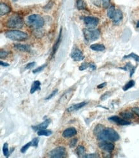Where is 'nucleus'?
Returning a JSON list of instances; mask_svg holds the SVG:
<instances>
[{"label": "nucleus", "mask_w": 139, "mask_h": 158, "mask_svg": "<svg viewBox=\"0 0 139 158\" xmlns=\"http://www.w3.org/2000/svg\"><path fill=\"white\" fill-rule=\"evenodd\" d=\"M137 27L139 28V21L137 22Z\"/></svg>", "instance_id": "49530a36"}, {"label": "nucleus", "mask_w": 139, "mask_h": 158, "mask_svg": "<svg viewBox=\"0 0 139 158\" xmlns=\"http://www.w3.org/2000/svg\"><path fill=\"white\" fill-rule=\"evenodd\" d=\"M115 8L114 6V5H111L108 7V9L107 10V16H108V18L112 19L113 18V17L114 16V14L115 12Z\"/></svg>", "instance_id": "b1692460"}, {"label": "nucleus", "mask_w": 139, "mask_h": 158, "mask_svg": "<svg viewBox=\"0 0 139 158\" xmlns=\"http://www.w3.org/2000/svg\"><path fill=\"white\" fill-rule=\"evenodd\" d=\"M108 120L121 125H128L131 124V122L129 121H128V120H126V119H122V118L117 116H112L109 117Z\"/></svg>", "instance_id": "9b49d317"}, {"label": "nucleus", "mask_w": 139, "mask_h": 158, "mask_svg": "<svg viewBox=\"0 0 139 158\" xmlns=\"http://www.w3.org/2000/svg\"><path fill=\"white\" fill-rule=\"evenodd\" d=\"M76 134H77L76 129L73 127H71L67 128L63 131L62 136L63 138H69L74 136Z\"/></svg>", "instance_id": "f8f14e48"}, {"label": "nucleus", "mask_w": 139, "mask_h": 158, "mask_svg": "<svg viewBox=\"0 0 139 158\" xmlns=\"http://www.w3.org/2000/svg\"><path fill=\"white\" fill-rule=\"evenodd\" d=\"M98 146L103 151L108 152V153H110L115 149L114 145L113 143L108 142H101L98 144Z\"/></svg>", "instance_id": "9d476101"}, {"label": "nucleus", "mask_w": 139, "mask_h": 158, "mask_svg": "<svg viewBox=\"0 0 139 158\" xmlns=\"http://www.w3.org/2000/svg\"><path fill=\"white\" fill-rule=\"evenodd\" d=\"M99 156L97 154H87L83 156V157L84 158H95V157H99Z\"/></svg>", "instance_id": "f704fd0d"}, {"label": "nucleus", "mask_w": 139, "mask_h": 158, "mask_svg": "<svg viewBox=\"0 0 139 158\" xmlns=\"http://www.w3.org/2000/svg\"><path fill=\"white\" fill-rule=\"evenodd\" d=\"M0 65H1V66H3V67H8V66L10 65L9 64L4 62L3 61H0Z\"/></svg>", "instance_id": "c03bdc74"}, {"label": "nucleus", "mask_w": 139, "mask_h": 158, "mask_svg": "<svg viewBox=\"0 0 139 158\" xmlns=\"http://www.w3.org/2000/svg\"><path fill=\"white\" fill-rule=\"evenodd\" d=\"M14 47L16 50H19L22 52H30L31 49L30 47L28 45L26 44H14Z\"/></svg>", "instance_id": "f3484780"}, {"label": "nucleus", "mask_w": 139, "mask_h": 158, "mask_svg": "<svg viewBox=\"0 0 139 158\" xmlns=\"http://www.w3.org/2000/svg\"><path fill=\"white\" fill-rule=\"evenodd\" d=\"M50 122L51 120L50 119H46L44 122L39 123L38 125L31 126V128H32L35 131H39L40 130H42V129H46L48 127V125H50Z\"/></svg>", "instance_id": "ddd939ff"}, {"label": "nucleus", "mask_w": 139, "mask_h": 158, "mask_svg": "<svg viewBox=\"0 0 139 158\" xmlns=\"http://www.w3.org/2000/svg\"><path fill=\"white\" fill-rule=\"evenodd\" d=\"M58 92H59V90H58V89H55V90L52 92L50 95H49L48 96H47V97H46L45 100H50V99H52L55 96H56L57 94L58 93Z\"/></svg>", "instance_id": "473e14b6"}, {"label": "nucleus", "mask_w": 139, "mask_h": 158, "mask_svg": "<svg viewBox=\"0 0 139 158\" xmlns=\"http://www.w3.org/2000/svg\"><path fill=\"white\" fill-rule=\"evenodd\" d=\"M39 138H34L31 141V146H34V147H37L39 145Z\"/></svg>", "instance_id": "c9c22d12"}, {"label": "nucleus", "mask_w": 139, "mask_h": 158, "mask_svg": "<svg viewBox=\"0 0 139 158\" xmlns=\"http://www.w3.org/2000/svg\"><path fill=\"white\" fill-rule=\"evenodd\" d=\"M120 115L124 119H134V113L129 111H123L120 113Z\"/></svg>", "instance_id": "4be33fe9"}, {"label": "nucleus", "mask_w": 139, "mask_h": 158, "mask_svg": "<svg viewBox=\"0 0 139 158\" xmlns=\"http://www.w3.org/2000/svg\"><path fill=\"white\" fill-rule=\"evenodd\" d=\"M11 10V8L9 6L5 3L0 4V15L1 16H3L5 14L9 13Z\"/></svg>", "instance_id": "6ab92c4d"}, {"label": "nucleus", "mask_w": 139, "mask_h": 158, "mask_svg": "<svg viewBox=\"0 0 139 158\" xmlns=\"http://www.w3.org/2000/svg\"><path fill=\"white\" fill-rule=\"evenodd\" d=\"M90 67V64H87V63H83L79 67V70L81 71H85Z\"/></svg>", "instance_id": "72a5a7b5"}, {"label": "nucleus", "mask_w": 139, "mask_h": 158, "mask_svg": "<svg viewBox=\"0 0 139 158\" xmlns=\"http://www.w3.org/2000/svg\"><path fill=\"white\" fill-rule=\"evenodd\" d=\"M77 142H78L77 138H74L71 140L70 143H69V146H70V147H74V146L76 145Z\"/></svg>", "instance_id": "4c0bfd02"}, {"label": "nucleus", "mask_w": 139, "mask_h": 158, "mask_svg": "<svg viewBox=\"0 0 139 158\" xmlns=\"http://www.w3.org/2000/svg\"><path fill=\"white\" fill-rule=\"evenodd\" d=\"M87 104V102H82L80 103H77V104H72L71 106H69L67 109V111L69 112V113H71V112L78 111L80 109L84 107V106Z\"/></svg>", "instance_id": "4468645a"}, {"label": "nucleus", "mask_w": 139, "mask_h": 158, "mask_svg": "<svg viewBox=\"0 0 139 158\" xmlns=\"http://www.w3.org/2000/svg\"><path fill=\"white\" fill-rule=\"evenodd\" d=\"M8 54V53L7 52V51H0V58H5L6 56H7Z\"/></svg>", "instance_id": "58836bf2"}, {"label": "nucleus", "mask_w": 139, "mask_h": 158, "mask_svg": "<svg viewBox=\"0 0 139 158\" xmlns=\"http://www.w3.org/2000/svg\"><path fill=\"white\" fill-rule=\"evenodd\" d=\"M83 33L85 39L89 42L95 41L100 37V31L99 30L85 28V29L83 30Z\"/></svg>", "instance_id": "39448f33"}, {"label": "nucleus", "mask_w": 139, "mask_h": 158, "mask_svg": "<svg viewBox=\"0 0 139 158\" xmlns=\"http://www.w3.org/2000/svg\"><path fill=\"white\" fill-rule=\"evenodd\" d=\"M46 66H47V64H44V65H42L41 66H40V67H37L35 69H34L33 71V74H36V73H40V72L42 71L44 69V68L46 67Z\"/></svg>", "instance_id": "2f4dec72"}, {"label": "nucleus", "mask_w": 139, "mask_h": 158, "mask_svg": "<svg viewBox=\"0 0 139 158\" xmlns=\"http://www.w3.org/2000/svg\"><path fill=\"white\" fill-rule=\"evenodd\" d=\"M71 58L75 62H80L85 58L82 51L78 48L74 49V50L72 51L71 54Z\"/></svg>", "instance_id": "1a4fd4ad"}, {"label": "nucleus", "mask_w": 139, "mask_h": 158, "mask_svg": "<svg viewBox=\"0 0 139 158\" xmlns=\"http://www.w3.org/2000/svg\"><path fill=\"white\" fill-rule=\"evenodd\" d=\"M107 85V83L106 82H104V83H101V84H99V85H97V88L99 89H101V88H103L104 87H105V86Z\"/></svg>", "instance_id": "37998d69"}, {"label": "nucleus", "mask_w": 139, "mask_h": 158, "mask_svg": "<svg viewBox=\"0 0 139 158\" xmlns=\"http://www.w3.org/2000/svg\"><path fill=\"white\" fill-rule=\"evenodd\" d=\"M85 152V147H84L83 146L79 145V146H77V148L76 149V154L78 155V156L82 157L83 156L82 155L84 154Z\"/></svg>", "instance_id": "cd10ccee"}, {"label": "nucleus", "mask_w": 139, "mask_h": 158, "mask_svg": "<svg viewBox=\"0 0 139 158\" xmlns=\"http://www.w3.org/2000/svg\"><path fill=\"white\" fill-rule=\"evenodd\" d=\"M102 3L104 8H108L110 4V0H102Z\"/></svg>", "instance_id": "e433bc0d"}, {"label": "nucleus", "mask_w": 139, "mask_h": 158, "mask_svg": "<svg viewBox=\"0 0 139 158\" xmlns=\"http://www.w3.org/2000/svg\"><path fill=\"white\" fill-rule=\"evenodd\" d=\"M110 96V94L109 92H106V93H105V94H103L102 96H101V100H105V99H106L108 98V97Z\"/></svg>", "instance_id": "79ce46f5"}, {"label": "nucleus", "mask_w": 139, "mask_h": 158, "mask_svg": "<svg viewBox=\"0 0 139 158\" xmlns=\"http://www.w3.org/2000/svg\"><path fill=\"white\" fill-rule=\"evenodd\" d=\"M99 19L95 17H85L83 18V22L89 29H93L97 26L99 23Z\"/></svg>", "instance_id": "0eeeda50"}, {"label": "nucleus", "mask_w": 139, "mask_h": 158, "mask_svg": "<svg viewBox=\"0 0 139 158\" xmlns=\"http://www.w3.org/2000/svg\"><path fill=\"white\" fill-rule=\"evenodd\" d=\"M74 92V90L72 88L70 89V90H69L67 92H65L61 96V97L60 98L59 100V104L62 106H64L67 104V103L70 101L72 97L73 96Z\"/></svg>", "instance_id": "6e6552de"}, {"label": "nucleus", "mask_w": 139, "mask_h": 158, "mask_svg": "<svg viewBox=\"0 0 139 158\" xmlns=\"http://www.w3.org/2000/svg\"><path fill=\"white\" fill-rule=\"evenodd\" d=\"M62 28H61L60 30V33H59V37H58V39L56 41V43L54 44V46L53 47V51H52V54L51 56L53 57L55 54L57 53V51L58 50V49H59L60 43H61V41H62Z\"/></svg>", "instance_id": "dca6fc26"}, {"label": "nucleus", "mask_w": 139, "mask_h": 158, "mask_svg": "<svg viewBox=\"0 0 139 158\" xmlns=\"http://www.w3.org/2000/svg\"><path fill=\"white\" fill-rule=\"evenodd\" d=\"M97 139L101 142H117L120 139L117 132L111 127H105L97 134Z\"/></svg>", "instance_id": "f257e3e1"}, {"label": "nucleus", "mask_w": 139, "mask_h": 158, "mask_svg": "<svg viewBox=\"0 0 139 158\" xmlns=\"http://www.w3.org/2000/svg\"><path fill=\"white\" fill-rule=\"evenodd\" d=\"M52 134H53V132H52L51 130H48V129H46L37 131V134H38V136H50Z\"/></svg>", "instance_id": "5701e85b"}, {"label": "nucleus", "mask_w": 139, "mask_h": 158, "mask_svg": "<svg viewBox=\"0 0 139 158\" xmlns=\"http://www.w3.org/2000/svg\"><path fill=\"white\" fill-rule=\"evenodd\" d=\"M24 25V21L22 18L19 15H14L7 20L6 22V26L10 28L14 29H19L22 28Z\"/></svg>", "instance_id": "20e7f679"}, {"label": "nucleus", "mask_w": 139, "mask_h": 158, "mask_svg": "<svg viewBox=\"0 0 139 158\" xmlns=\"http://www.w3.org/2000/svg\"><path fill=\"white\" fill-rule=\"evenodd\" d=\"M132 111L134 112V113L135 115H137L138 117H139V107H134V108H133L132 109Z\"/></svg>", "instance_id": "a19ab883"}, {"label": "nucleus", "mask_w": 139, "mask_h": 158, "mask_svg": "<svg viewBox=\"0 0 139 158\" xmlns=\"http://www.w3.org/2000/svg\"><path fill=\"white\" fill-rule=\"evenodd\" d=\"M40 82L38 80H36V81H34L32 83L30 89V93L32 94L35 92L36 91L40 90Z\"/></svg>", "instance_id": "412c9836"}, {"label": "nucleus", "mask_w": 139, "mask_h": 158, "mask_svg": "<svg viewBox=\"0 0 139 158\" xmlns=\"http://www.w3.org/2000/svg\"><path fill=\"white\" fill-rule=\"evenodd\" d=\"M90 68H91L92 71L96 69V67H95V65H94V64H90Z\"/></svg>", "instance_id": "a18cd8bd"}, {"label": "nucleus", "mask_w": 139, "mask_h": 158, "mask_svg": "<svg viewBox=\"0 0 139 158\" xmlns=\"http://www.w3.org/2000/svg\"><path fill=\"white\" fill-rule=\"evenodd\" d=\"M31 146V141L30 142L27 143V144L23 146H22V148L21 149V152H22V153H25Z\"/></svg>", "instance_id": "7c9ffc66"}, {"label": "nucleus", "mask_w": 139, "mask_h": 158, "mask_svg": "<svg viewBox=\"0 0 139 158\" xmlns=\"http://www.w3.org/2000/svg\"><path fill=\"white\" fill-rule=\"evenodd\" d=\"M5 36L14 41H24L28 38L27 33L19 30H10L5 33Z\"/></svg>", "instance_id": "7ed1b4c3"}, {"label": "nucleus", "mask_w": 139, "mask_h": 158, "mask_svg": "<svg viewBox=\"0 0 139 158\" xmlns=\"http://www.w3.org/2000/svg\"><path fill=\"white\" fill-rule=\"evenodd\" d=\"M128 58H132L137 62H139V56L134 53H132L128 54V55H125L123 57V59H128Z\"/></svg>", "instance_id": "a878e982"}, {"label": "nucleus", "mask_w": 139, "mask_h": 158, "mask_svg": "<svg viewBox=\"0 0 139 158\" xmlns=\"http://www.w3.org/2000/svg\"><path fill=\"white\" fill-rule=\"evenodd\" d=\"M104 128H105V127H104V126L101 124H98L95 126L94 129V134L95 136H96L97 134H99Z\"/></svg>", "instance_id": "c756f323"}, {"label": "nucleus", "mask_w": 139, "mask_h": 158, "mask_svg": "<svg viewBox=\"0 0 139 158\" xmlns=\"http://www.w3.org/2000/svg\"><path fill=\"white\" fill-rule=\"evenodd\" d=\"M65 149L63 146H58L50 152L49 156L51 158H62L65 156Z\"/></svg>", "instance_id": "423d86ee"}, {"label": "nucleus", "mask_w": 139, "mask_h": 158, "mask_svg": "<svg viewBox=\"0 0 139 158\" xmlns=\"http://www.w3.org/2000/svg\"><path fill=\"white\" fill-rule=\"evenodd\" d=\"M3 152L4 156L6 157H8L9 156V150H8V144L6 142L4 143L3 146Z\"/></svg>", "instance_id": "c85d7f7f"}, {"label": "nucleus", "mask_w": 139, "mask_h": 158, "mask_svg": "<svg viewBox=\"0 0 139 158\" xmlns=\"http://www.w3.org/2000/svg\"><path fill=\"white\" fill-rule=\"evenodd\" d=\"M123 18V14L120 10H116L114 14V16L112 19L113 22L114 24H118L119 22L122 21Z\"/></svg>", "instance_id": "2eb2a0df"}, {"label": "nucleus", "mask_w": 139, "mask_h": 158, "mask_svg": "<svg viewBox=\"0 0 139 158\" xmlns=\"http://www.w3.org/2000/svg\"><path fill=\"white\" fill-rule=\"evenodd\" d=\"M27 23L34 29H40L44 24V20L39 14H32L27 18Z\"/></svg>", "instance_id": "f03ea898"}, {"label": "nucleus", "mask_w": 139, "mask_h": 158, "mask_svg": "<svg viewBox=\"0 0 139 158\" xmlns=\"http://www.w3.org/2000/svg\"><path fill=\"white\" fill-rule=\"evenodd\" d=\"M13 1H17V0H13Z\"/></svg>", "instance_id": "de8ad7c7"}, {"label": "nucleus", "mask_w": 139, "mask_h": 158, "mask_svg": "<svg viewBox=\"0 0 139 158\" xmlns=\"http://www.w3.org/2000/svg\"><path fill=\"white\" fill-rule=\"evenodd\" d=\"M76 8L78 10H85L86 9V5L84 2L83 0H77L76 1Z\"/></svg>", "instance_id": "393cba45"}, {"label": "nucleus", "mask_w": 139, "mask_h": 158, "mask_svg": "<svg viewBox=\"0 0 139 158\" xmlns=\"http://www.w3.org/2000/svg\"><path fill=\"white\" fill-rule=\"evenodd\" d=\"M36 63L35 62H30V63H29V64H28L27 65V66H26V68H27V69H30V68H33L35 65Z\"/></svg>", "instance_id": "ea45409f"}, {"label": "nucleus", "mask_w": 139, "mask_h": 158, "mask_svg": "<svg viewBox=\"0 0 139 158\" xmlns=\"http://www.w3.org/2000/svg\"><path fill=\"white\" fill-rule=\"evenodd\" d=\"M135 85V82L134 80H130L123 87V90L124 91H127L129 89H130L132 87H134Z\"/></svg>", "instance_id": "bb28decb"}, {"label": "nucleus", "mask_w": 139, "mask_h": 158, "mask_svg": "<svg viewBox=\"0 0 139 158\" xmlns=\"http://www.w3.org/2000/svg\"><path fill=\"white\" fill-rule=\"evenodd\" d=\"M91 49L94 51H97V52H101L105 50V46L103 44H94L91 45Z\"/></svg>", "instance_id": "aec40b11"}, {"label": "nucleus", "mask_w": 139, "mask_h": 158, "mask_svg": "<svg viewBox=\"0 0 139 158\" xmlns=\"http://www.w3.org/2000/svg\"><path fill=\"white\" fill-rule=\"evenodd\" d=\"M121 69H123L125 71H129V76L132 77V76L134 75V74L135 73V71L136 69V67H134L130 63H128L126 64V65L124 66V67H120Z\"/></svg>", "instance_id": "a211bd4d"}]
</instances>
